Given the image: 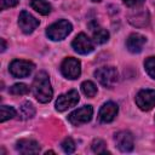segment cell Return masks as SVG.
I'll list each match as a JSON object with an SVG mask.
<instances>
[{
    "mask_svg": "<svg viewBox=\"0 0 155 155\" xmlns=\"http://www.w3.org/2000/svg\"><path fill=\"white\" fill-rule=\"evenodd\" d=\"M33 93L40 103H47L52 99L53 91L46 71H39L35 75L33 81Z\"/></svg>",
    "mask_w": 155,
    "mask_h": 155,
    "instance_id": "6da1fadb",
    "label": "cell"
},
{
    "mask_svg": "<svg viewBox=\"0 0 155 155\" xmlns=\"http://www.w3.org/2000/svg\"><path fill=\"white\" fill-rule=\"evenodd\" d=\"M73 30V25L67 19H59L57 22H54L53 24H51L50 27H47L46 29V35L48 39L53 40V41H59L65 39Z\"/></svg>",
    "mask_w": 155,
    "mask_h": 155,
    "instance_id": "7a4b0ae2",
    "label": "cell"
},
{
    "mask_svg": "<svg viewBox=\"0 0 155 155\" xmlns=\"http://www.w3.org/2000/svg\"><path fill=\"white\" fill-rule=\"evenodd\" d=\"M94 76H96V79L98 80V82L102 86L108 87V88H111L117 82V79H119L117 70L114 67H102V68H98L94 71Z\"/></svg>",
    "mask_w": 155,
    "mask_h": 155,
    "instance_id": "3957f363",
    "label": "cell"
},
{
    "mask_svg": "<svg viewBox=\"0 0 155 155\" xmlns=\"http://www.w3.org/2000/svg\"><path fill=\"white\" fill-rule=\"evenodd\" d=\"M61 73L64 78L69 80H75L81 74V63L79 59L68 57L61 64Z\"/></svg>",
    "mask_w": 155,
    "mask_h": 155,
    "instance_id": "277c9868",
    "label": "cell"
},
{
    "mask_svg": "<svg viewBox=\"0 0 155 155\" xmlns=\"http://www.w3.org/2000/svg\"><path fill=\"white\" fill-rule=\"evenodd\" d=\"M93 108L91 105H84L68 115V121L74 126H80L82 124L88 122L92 119Z\"/></svg>",
    "mask_w": 155,
    "mask_h": 155,
    "instance_id": "5b68a950",
    "label": "cell"
},
{
    "mask_svg": "<svg viewBox=\"0 0 155 155\" xmlns=\"http://www.w3.org/2000/svg\"><path fill=\"white\" fill-rule=\"evenodd\" d=\"M34 70V64L24 59H13L10 63V73L15 78H27Z\"/></svg>",
    "mask_w": 155,
    "mask_h": 155,
    "instance_id": "8992f818",
    "label": "cell"
},
{
    "mask_svg": "<svg viewBox=\"0 0 155 155\" xmlns=\"http://www.w3.org/2000/svg\"><path fill=\"white\" fill-rule=\"evenodd\" d=\"M136 104L143 111H149L155 107V90H140L136 94Z\"/></svg>",
    "mask_w": 155,
    "mask_h": 155,
    "instance_id": "52a82bcc",
    "label": "cell"
},
{
    "mask_svg": "<svg viewBox=\"0 0 155 155\" xmlns=\"http://www.w3.org/2000/svg\"><path fill=\"white\" fill-rule=\"evenodd\" d=\"M80 99L79 92L76 90H70L67 93L61 94L56 101V109L58 111H65L71 107H75Z\"/></svg>",
    "mask_w": 155,
    "mask_h": 155,
    "instance_id": "ba28073f",
    "label": "cell"
},
{
    "mask_svg": "<svg viewBox=\"0 0 155 155\" xmlns=\"http://www.w3.org/2000/svg\"><path fill=\"white\" fill-rule=\"evenodd\" d=\"M71 46L74 51L80 54H88L93 51V44L91 39L84 33H80L75 36V39L71 42Z\"/></svg>",
    "mask_w": 155,
    "mask_h": 155,
    "instance_id": "9c48e42d",
    "label": "cell"
},
{
    "mask_svg": "<svg viewBox=\"0 0 155 155\" xmlns=\"http://www.w3.org/2000/svg\"><path fill=\"white\" fill-rule=\"evenodd\" d=\"M116 147L119 148L120 151L122 153H130L133 150L134 147V140H133V136L131 132L128 131H120L115 134L114 137Z\"/></svg>",
    "mask_w": 155,
    "mask_h": 155,
    "instance_id": "30bf717a",
    "label": "cell"
},
{
    "mask_svg": "<svg viewBox=\"0 0 155 155\" xmlns=\"http://www.w3.org/2000/svg\"><path fill=\"white\" fill-rule=\"evenodd\" d=\"M39 19H36L34 16H31L29 12L27 11H22L19 13V17H18V25L21 28V30L24 33V34H31L36 27L39 25Z\"/></svg>",
    "mask_w": 155,
    "mask_h": 155,
    "instance_id": "8fae6325",
    "label": "cell"
},
{
    "mask_svg": "<svg viewBox=\"0 0 155 155\" xmlns=\"http://www.w3.org/2000/svg\"><path fill=\"white\" fill-rule=\"evenodd\" d=\"M117 111H119V108H117V104L116 103H114V102H107L99 109L98 120L101 122H103V124L111 122L115 119V116L117 115Z\"/></svg>",
    "mask_w": 155,
    "mask_h": 155,
    "instance_id": "7c38bea8",
    "label": "cell"
},
{
    "mask_svg": "<svg viewBox=\"0 0 155 155\" xmlns=\"http://www.w3.org/2000/svg\"><path fill=\"white\" fill-rule=\"evenodd\" d=\"M145 42H147V39L144 35L138 34V33H133L127 38L126 47L132 53H139L143 50V46Z\"/></svg>",
    "mask_w": 155,
    "mask_h": 155,
    "instance_id": "4fadbf2b",
    "label": "cell"
},
{
    "mask_svg": "<svg viewBox=\"0 0 155 155\" xmlns=\"http://www.w3.org/2000/svg\"><path fill=\"white\" fill-rule=\"evenodd\" d=\"M16 150L21 154H38L40 145L34 139H19L16 143Z\"/></svg>",
    "mask_w": 155,
    "mask_h": 155,
    "instance_id": "5bb4252c",
    "label": "cell"
},
{
    "mask_svg": "<svg viewBox=\"0 0 155 155\" xmlns=\"http://www.w3.org/2000/svg\"><path fill=\"white\" fill-rule=\"evenodd\" d=\"M130 23L136 27H144L149 23V13L147 11H139L130 16Z\"/></svg>",
    "mask_w": 155,
    "mask_h": 155,
    "instance_id": "9a60e30c",
    "label": "cell"
},
{
    "mask_svg": "<svg viewBox=\"0 0 155 155\" xmlns=\"http://www.w3.org/2000/svg\"><path fill=\"white\" fill-rule=\"evenodd\" d=\"M30 6L40 15H48L51 12V5L45 0H30Z\"/></svg>",
    "mask_w": 155,
    "mask_h": 155,
    "instance_id": "2e32d148",
    "label": "cell"
},
{
    "mask_svg": "<svg viewBox=\"0 0 155 155\" xmlns=\"http://www.w3.org/2000/svg\"><path fill=\"white\" fill-rule=\"evenodd\" d=\"M92 35H93V41L96 44H99V45L101 44H104V42H107L109 40V33H108V30L104 29V28H101V27L93 28Z\"/></svg>",
    "mask_w": 155,
    "mask_h": 155,
    "instance_id": "e0dca14e",
    "label": "cell"
},
{
    "mask_svg": "<svg viewBox=\"0 0 155 155\" xmlns=\"http://www.w3.org/2000/svg\"><path fill=\"white\" fill-rule=\"evenodd\" d=\"M35 115V108L30 102H24L21 107V116L24 120L31 119Z\"/></svg>",
    "mask_w": 155,
    "mask_h": 155,
    "instance_id": "ac0fdd59",
    "label": "cell"
},
{
    "mask_svg": "<svg viewBox=\"0 0 155 155\" xmlns=\"http://www.w3.org/2000/svg\"><path fill=\"white\" fill-rule=\"evenodd\" d=\"M80 87H81L82 93L85 96H87V97H94L97 94V86L92 81H90V80L84 81Z\"/></svg>",
    "mask_w": 155,
    "mask_h": 155,
    "instance_id": "d6986e66",
    "label": "cell"
},
{
    "mask_svg": "<svg viewBox=\"0 0 155 155\" xmlns=\"http://www.w3.org/2000/svg\"><path fill=\"white\" fill-rule=\"evenodd\" d=\"M15 116H16V110L13 107L1 105V108H0V121L1 122H5L6 120H10Z\"/></svg>",
    "mask_w": 155,
    "mask_h": 155,
    "instance_id": "ffe728a7",
    "label": "cell"
},
{
    "mask_svg": "<svg viewBox=\"0 0 155 155\" xmlns=\"http://www.w3.org/2000/svg\"><path fill=\"white\" fill-rule=\"evenodd\" d=\"M10 93L11 94H15V96H22V94H27L29 93L30 88L28 85L25 84H15L13 86L10 87Z\"/></svg>",
    "mask_w": 155,
    "mask_h": 155,
    "instance_id": "44dd1931",
    "label": "cell"
},
{
    "mask_svg": "<svg viewBox=\"0 0 155 155\" xmlns=\"http://www.w3.org/2000/svg\"><path fill=\"white\" fill-rule=\"evenodd\" d=\"M91 148H92V151L96 153V154H105V153H109L108 149H107L105 143L102 139H94L92 142V144H91Z\"/></svg>",
    "mask_w": 155,
    "mask_h": 155,
    "instance_id": "7402d4cb",
    "label": "cell"
},
{
    "mask_svg": "<svg viewBox=\"0 0 155 155\" xmlns=\"http://www.w3.org/2000/svg\"><path fill=\"white\" fill-rule=\"evenodd\" d=\"M144 68L149 76L155 79V57H148L144 62Z\"/></svg>",
    "mask_w": 155,
    "mask_h": 155,
    "instance_id": "603a6c76",
    "label": "cell"
},
{
    "mask_svg": "<svg viewBox=\"0 0 155 155\" xmlns=\"http://www.w3.org/2000/svg\"><path fill=\"white\" fill-rule=\"evenodd\" d=\"M61 147H62L63 151L67 153V154H71V153H74V151H75V148H76L74 140H73L70 137H67V138L62 142Z\"/></svg>",
    "mask_w": 155,
    "mask_h": 155,
    "instance_id": "cb8c5ba5",
    "label": "cell"
},
{
    "mask_svg": "<svg viewBox=\"0 0 155 155\" xmlns=\"http://www.w3.org/2000/svg\"><path fill=\"white\" fill-rule=\"evenodd\" d=\"M18 2H19V0H1V10L15 7Z\"/></svg>",
    "mask_w": 155,
    "mask_h": 155,
    "instance_id": "d4e9b609",
    "label": "cell"
},
{
    "mask_svg": "<svg viewBox=\"0 0 155 155\" xmlns=\"http://www.w3.org/2000/svg\"><path fill=\"white\" fill-rule=\"evenodd\" d=\"M124 4L128 7H138L140 5H143L144 0H122Z\"/></svg>",
    "mask_w": 155,
    "mask_h": 155,
    "instance_id": "484cf974",
    "label": "cell"
},
{
    "mask_svg": "<svg viewBox=\"0 0 155 155\" xmlns=\"http://www.w3.org/2000/svg\"><path fill=\"white\" fill-rule=\"evenodd\" d=\"M1 44H2V46H1V52H4V51L6 50V42H5L4 39H1Z\"/></svg>",
    "mask_w": 155,
    "mask_h": 155,
    "instance_id": "4316f807",
    "label": "cell"
},
{
    "mask_svg": "<svg viewBox=\"0 0 155 155\" xmlns=\"http://www.w3.org/2000/svg\"><path fill=\"white\" fill-rule=\"evenodd\" d=\"M93 2H98V1H101V0H92Z\"/></svg>",
    "mask_w": 155,
    "mask_h": 155,
    "instance_id": "83f0119b",
    "label": "cell"
}]
</instances>
